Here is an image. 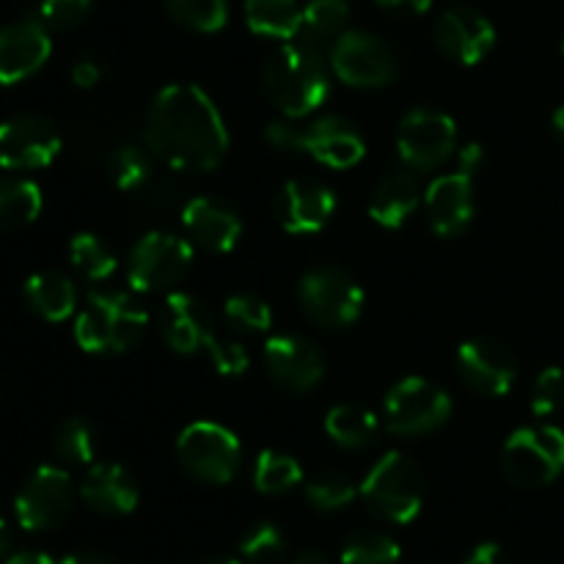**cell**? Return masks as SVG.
Here are the masks:
<instances>
[{"instance_id":"47","label":"cell","mask_w":564,"mask_h":564,"mask_svg":"<svg viewBox=\"0 0 564 564\" xmlns=\"http://www.w3.org/2000/svg\"><path fill=\"white\" fill-rule=\"evenodd\" d=\"M61 564H119L110 556L97 554V551H77V554H69Z\"/></svg>"},{"instance_id":"30","label":"cell","mask_w":564,"mask_h":564,"mask_svg":"<svg viewBox=\"0 0 564 564\" xmlns=\"http://www.w3.org/2000/svg\"><path fill=\"white\" fill-rule=\"evenodd\" d=\"M108 176L119 191L135 193L152 180V152L149 147H116L108 154Z\"/></svg>"},{"instance_id":"18","label":"cell","mask_w":564,"mask_h":564,"mask_svg":"<svg viewBox=\"0 0 564 564\" xmlns=\"http://www.w3.org/2000/svg\"><path fill=\"white\" fill-rule=\"evenodd\" d=\"M336 213V196L317 180H290L275 196V218L290 235H314Z\"/></svg>"},{"instance_id":"12","label":"cell","mask_w":564,"mask_h":564,"mask_svg":"<svg viewBox=\"0 0 564 564\" xmlns=\"http://www.w3.org/2000/svg\"><path fill=\"white\" fill-rule=\"evenodd\" d=\"M457 143L455 119L444 110L416 108L402 116L397 147L411 171H433L449 160Z\"/></svg>"},{"instance_id":"31","label":"cell","mask_w":564,"mask_h":564,"mask_svg":"<svg viewBox=\"0 0 564 564\" xmlns=\"http://www.w3.org/2000/svg\"><path fill=\"white\" fill-rule=\"evenodd\" d=\"M301 479L303 471L292 455L268 449L257 457V466H253V488H257L259 494H286V490H292L295 485H301Z\"/></svg>"},{"instance_id":"36","label":"cell","mask_w":564,"mask_h":564,"mask_svg":"<svg viewBox=\"0 0 564 564\" xmlns=\"http://www.w3.org/2000/svg\"><path fill=\"white\" fill-rule=\"evenodd\" d=\"M400 545L383 532H356L341 549V564H397Z\"/></svg>"},{"instance_id":"10","label":"cell","mask_w":564,"mask_h":564,"mask_svg":"<svg viewBox=\"0 0 564 564\" xmlns=\"http://www.w3.org/2000/svg\"><path fill=\"white\" fill-rule=\"evenodd\" d=\"M330 69L352 88H383L400 72L397 55L375 33L345 31L330 47Z\"/></svg>"},{"instance_id":"51","label":"cell","mask_w":564,"mask_h":564,"mask_svg":"<svg viewBox=\"0 0 564 564\" xmlns=\"http://www.w3.org/2000/svg\"><path fill=\"white\" fill-rule=\"evenodd\" d=\"M551 130H554V135L564 143V105L562 108H556L554 116H551Z\"/></svg>"},{"instance_id":"44","label":"cell","mask_w":564,"mask_h":564,"mask_svg":"<svg viewBox=\"0 0 564 564\" xmlns=\"http://www.w3.org/2000/svg\"><path fill=\"white\" fill-rule=\"evenodd\" d=\"M102 77V69H99L97 61L91 58H80L75 66H72V83L77 88H94Z\"/></svg>"},{"instance_id":"38","label":"cell","mask_w":564,"mask_h":564,"mask_svg":"<svg viewBox=\"0 0 564 564\" xmlns=\"http://www.w3.org/2000/svg\"><path fill=\"white\" fill-rule=\"evenodd\" d=\"M356 499V488L341 474H323L306 485V501L319 512L345 510Z\"/></svg>"},{"instance_id":"34","label":"cell","mask_w":564,"mask_h":564,"mask_svg":"<svg viewBox=\"0 0 564 564\" xmlns=\"http://www.w3.org/2000/svg\"><path fill=\"white\" fill-rule=\"evenodd\" d=\"M53 449L61 460L75 463V466H86L97 455V435L86 419H66L53 435Z\"/></svg>"},{"instance_id":"37","label":"cell","mask_w":564,"mask_h":564,"mask_svg":"<svg viewBox=\"0 0 564 564\" xmlns=\"http://www.w3.org/2000/svg\"><path fill=\"white\" fill-rule=\"evenodd\" d=\"M226 323L231 328L242 330V334H262L273 325V312H270L268 303L262 297L251 295V292H240V295H231L224 306Z\"/></svg>"},{"instance_id":"27","label":"cell","mask_w":564,"mask_h":564,"mask_svg":"<svg viewBox=\"0 0 564 564\" xmlns=\"http://www.w3.org/2000/svg\"><path fill=\"white\" fill-rule=\"evenodd\" d=\"M378 416L367 408L350 405V402L334 405L325 416V433L334 444L345 446V449H367L378 438Z\"/></svg>"},{"instance_id":"43","label":"cell","mask_w":564,"mask_h":564,"mask_svg":"<svg viewBox=\"0 0 564 564\" xmlns=\"http://www.w3.org/2000/svg\"><path fill=\"white\" fill-rule=\"evenodd\" d=\"M378 9H383L386 14L394 17H422L427 14L433 0H375Z\"/></svg>"},{"instance_id":"5","label":"cell","mask_w":564,"mask_h":564,"mask_svg":"<svg viewBox=\"0 0 564 564\" xmlns=\"http://www.w3.org/2000/svg\"><path fill=\"white\" fill-rule=\"evenodd\" d=\"M501 468L518 488H545L564 471V433L554 424L516 430L501 452Z\"/></svg>"},{"instance_id":"13","label":"cell","mask_w":564,"mask_h":564,"mask_svg":"<svg viewBox=\"0 0 564 564\" xmlns=\"http://www.w3.org/2000/svg\"><path fill=\"white\" fill-rule=\"evenodd\" d=\"M61 152V132L47 116L20 113L0 124V165L11 171L44 169Z\"/></svg>"},{"instance_id":"50","label":"cell","mask_w":564,"mask_h":564,"mask_svg":"<svg viewBox=\"0 0 564 564\" xmlns=\"http://www.w3.org/2000/svg\"><path fill=\"white\" fill-rule=\"evenodd\" d=\"M9 551H11V532L6 527V521L0 518V562L9 560Z\"/></svg>"},{"instance_id":"46","label":"cell","mask_w":564,"mask_h":564,"mask_svg":"<svg viewBox=\"0 0 564 564\" xmlns=\"http://www.w3.org/2000/svg\"><path fill=\"white\" fill-rule=\"evenodd\" d=\"M482 147L479 143H468V147L460 149V169L468 171V174H477L479 165H482Z\"/></svg>"},{"instance_id":"1","label":"cell","mask_w":564,"mask_h":564,"mask_svg":"<svg viewBox=\"0 0 564 564\" xmlns=\"http://www.w3.org/2000/svg\"><path fill=\"white\" fill-rule=\"evenodd\" d=\"M143 138L149 152L176 171H213L229 149L224 116L191 83L165 86L154 97Z\"/></svg>"},{"instance_id":"39","label":"cell","mask_w":564,"mask_h":564,"mask_svg":"<svg viewBox=\"0 0 564 564\" xmlns=\"http://www.w3.org/2000/svg\"><path fill=\"white\" fill-rule=\"evenodd\" d=\"M564 405V369L549 367L538 375L532 389V411L534 416H554Z\"/></svg>"},{"instance_id":"20","label":"cell","mask_w":564,"mask_h":564,"mask_svg":"<svg viewBox=\"0 0 564 564\" xmlns=\"http://www.w3.org/2000/svg\"><path fill=\"white\" fill-rule=\"evenodd\" d=\"M160 334L165 345L180 356H193L198 350H207L213 339V314L198 297L187 292H174L165 301L160 314Z\"/></svg>"},{"instance_id":"4","label":"cell","mask_w":564,"mask_h":564,"mask_svg":"<svg viewBox=\"0 0 564 564\" xmlns=\"http://www.w3.org/2000/svg\"><path fill=\"white\" fill-rule=\"evenodd\" d=\"M364 505L389 523H411L422 512L424 474L402 452H389L375 463L358 488Z\"/></svg>"},{"instance_id":"11","label":"cell","mask_w":564,"mask_h":564,"mask_svg":"<svg viewBox=\"0 0 564 564\" xmlns=\"http://www.w3.org/2000/svg\"><path fill=\"white\" fill-rule=\"evenodd\" d=\"M75 507V485L64 468L39 466L17 494L14 512L25 532H53Z\"/></svg>"},{"instance_id":"15","label":"cell","mask_w":564,"mask_h":564,"mask_svg":"<svg viewBox=\"0 0 564 564\" xmlns=\"http://www.w3.org/2000/svg\"><path fill=\"white\" fill-rule=\"evenodd\" d=\"M264 367L275 386L286 391H312L325 378V358L312 339L297 334L273 336L264 347Z\"/></svg>"},{"instance_id":"35","label":"cell","mask_w":564,"mask_h":564,"mask_svg":"<svg viewBox=\"0 0 564 564\" xmlns=\"http://www.w3.org/2000/svg\"><path fill=\"white\" fill-rule=\"evenodd\" d=\"M240 556L246 564H284L286 540L275 523H257L240 540Z\"/></svg>"},{"instance_id":"22","label":"cell","mask_w":564,"mask_h":564,"mask_svg":"<svg viewBox=\"0 0 564 564\" xmlns=\"http://www.w3.org/2000/svg\"><path fill=\"white\" fill-rule=\"evenodd\" d=\"M182 224L198 248L213 253L235 251L242 237V220L235 209L218 198H193L182 209Z\"/></svg>"},{"instance_id":"23","label":"cell","mask_w":564,"mask_h":564,"mask_svg":"<svg viewBox=\"0 0 564 564\" xmlns=\"http://www.w3.org/2000/svg\"><path fill=\"white\" fill-rule=\"evenodd\" d=\"M80 496L99 516H130L138 507V485L119 463H97L80 482Z\"/></svg>"},{"instance_id":"19","label":"cell","mask_w":564,"mask_h":564,"mask_svg":"<svg viewBox=\"0 0 564 564\" xmlns=\"http://www.w3.org/2000/svg\"><path fill=\"white\" fill-rule=\"evenodd\" d=\"M50 33L42 20H20L0 28V83L14 86L50 58Z\"/></svg>"},{"instance_id":"14","label":"cell","mask_w":564,"mask_h":564,"mask_svg":"<svg viewBox=\"0 0 564 564\" xmlns=\"http://www.w3.org/2000/svg\"><path fill=\"white\" fill-rule=\"evenodd\" d=\"M457 372L468 389L488 397H505L518 380V361L507 345L490 336L463 341L457 350Z\"/></svg>"},{"instance_id":"45","label":"cell","mask_w":564,"mask_h":564,"mask_svg":"<svg viewBox=\"0 0 564 564\" xmlns=\"http://www.w3.org/2000/svg\"><path fill=\"white\" fill-rule=\"evenodd\" d=\"M463 564H507V554L496 543H482L471 551Z\"/></svg>"},{"instance_id":"8","label":"cell","mask_w":564,"mask_h":564,"mask_svg":"<svg viewBox=\"0 0 564 564\" xmlns=\"http://www.w3.org/2000/svg\"><path fill=\"white\" fill-rule=\"evenodd\" d=\"M176 457L185 474L207 485H226L240 468V441L215 422H196L182 430Z\"/></svg>"},{"instance_id":"25","label":"cell","mask_w":564,"mask_h":564,"mask_svg":"<svg viewBox=\"0 0 564 564\" xmlns=\"http://www.w3.org/2000/svg\"><path fill=\"white\" fill-rule=\"evenodd\" d=\"M25 301L42 319L61 323L75 312L77 290L66 275L44 270V273H33L25 281Z\"/></svg>"},{"instance_id":"33","label":"cell","mask_w":564,"mask_h":564,"mask_svg":"<svg viewBox=\"0 0 564 564\" xmlns=\"http://www.w3.org/2000/svg\"><path fill=\"white\" fill-rule=\"evenodd\" d=\"M69 259L88 281H105L116 273V257L97 235H77L69 242Z\"/></svg>"},{"instance_id":"17","label":"cell","mask_w":564,"mask_h":564,"mask_svg":"<svg viewBox=\"0 0 564 564\" xmlns=\"http://www.w3.org/2000/svg\"><path fill=\"white\" fill-rule=\"evenodd\" d=\"M424 213L438 237H460L474 218V174L457 169L444 174L424 191Z\"/></svg>"},{"instance_id":"9","label":"cell","mask_w":564,"mask_h":564,"mask_svg":"<svg viewBox=\"0 0 564 564\" xmlns=\"http://www.w3.org/2000/svg\"><path fill=\"white\" fill-rule=\"evenodd\" d=\"M452 416V400L427 378H405L386 394L383 424L397 435H427Z\"/></svg>"},{"instance_id":"26","label":"cell","mask_w":564,"mask_h":564,"mask_svg":"<svg viewBox=\"0 0 564 564\" xmlns=\"http://www.w3.org/2000/svg\"><path fill=\"white\" fill-rule=\"evenodd\" d=\"M246 22L257 36L297 39L303 6L297 0H246Z\"/></svg>"},{"instance_id":"2","label":"cell","mask_w":564,"mask_h":564,"mask_svg":"<svg viewBox=\"0 0 564 564\" xmlns=\"http://www.w3.org/2000/svg\"><path fill=\"white\" fill-rule=\"evenodd\" d=\"M264 97L290 119L312 113L328 97V66L319 44L290 42L275 50L262 69Z\"/></svg>"},{"instance_id":"42","label":"cell","mask_w":564,"mask_h":564,"mask_svg":"<svg viewBox=\"0 0 564 564\" xmlns=\"http://www.w3.org/2000/svg\"><path fill=\"white\" fill-rule=\"evenodd\" d=\"M264 141L279 152H303V127L290 124V121H273L264 130Z\"/></svg>"},{"instance_id":"3","label":"cell","mask_w":564,"mask_h":564,"mask_svg":"<svg viewBox=\"0 0 564 564\" xmlns=\"http://www.w3.org/2000/svg\"><path fill=\"white\" fill-rule=\"evenodd\" d=\"M149 314L124 292H91L75 323V339L86 352H127L147 334Z\"/></svg>"},{"instance_id":"24","label":"cell","mask_w":564,"mask_h":564,"mask_svg":"<svg viewBox=\"0 0 564 564\" xmlns=\"http://www.w3.org/2000/svg\"><path fill=\"white\" fill-rule=\"evenodd\" d=\"M424 202L422 185L413 171H391L378 182L369 202V215L383 229H400Z\"/></svg>"},{"instance_id":"48","label":"cell","mask_w":564,"mask_h":564,"mask_svg":"<svg viewBox=\"0 0 564 564\" xmlns=\"http://www.w3.org/2000/svg\"><path fill=\"white\" fill-rule=\"evenodd\" d=\"M3 564H55L47 554H39V551H22V554L9 556Z\"/></svg>"},{"instance_id":"49","label":"cell","mask_w":564,"mask_h":564,"mask_svg":"<svg viewBox=\"0 0 564 564\" xmlns=\"http://www.w3.org/2000/svg\"><path fill=\"white\" fill-rule=\"evenodd\" d=\"M290 564H330V560L323 551H303V554H297Z\"/></svg>"},{"instance_id":"21","label":"cell","mask_w":564,"mask_h":564,"mask_svg":"<svg viewBox=\"0 0 564 564\" xmlns=\"http://www.w3.org/2000/svg\"><path fill=\"white\" fill-rule=\"evenodd\" d=\"M303 152L328 169H352L367 154V141L352 121L341 116H323L303 127Z\"/></svg>"},{"instance_id":"28","label":"cell","mask_w":564,"mask_h":564,"mask_svg":"<svg viewBox=\"0 0 564 564\" xmlns=\"http://www.w3.org/2000/svg\"><path fill=\"white\" fill-rule=\"evenodd\" d=\"M42 213V191L36 182L0 176V229H25Z\"/></svg>"},{"instance_id":"32","label":"cell","mask_w":564,"mask_h":564,"mask_svg":"<svg viewBox=\"0 0 564 564\" xmlns=\"http://www.w3.org/2000/svg\"><path fill=\"white\" fill-rule=\"evenodd\" d=\"M169 14L187 31L213 33L226 25L229 3L226 0H163Z\"/></svg>"},{"instance_id":"6","label":"cell","mask_w":564,"mask_h":564,"mask_svg":"<svg viewBox=\"0 0 564 564\" xmlns=\"http://www.w3.org/2000/svg\"><path fill=\"white\" fill-rule=\"evenodd\" d=\"M297 301L306 317L323 328H347L364 312V290L345 270L319 264L297 284Z\"/></svg>"},{"instance_id":"29","label":"cell","mask_w":564,"mask_h":564,"mask_svg":"<svg viewBox=\"0 0 564 564\" xmlns=\"http://www.w3.org/2000/svg\"><path fill=\"white\" fill-rule=\"evenodd\" d=\"M350 22V6L347 0H312L303 6V25L301 39L306 42H336L347 31Z\"/></svg>"},{"instance_id":"7","label":"cell","mask_w":564,"mask_h":564,"mask_svg":"<svg viewBox=\"0 0 564 564\" xmlns=\"http://www.w3.org/2000/svg\"><path fill=\"white\" fill-rule=\"evenodd\" d=\"M193 246L169 231H152L141 237L130 251L127 281L135 292H169L191 273Z\"/></svg>"},{"instance_id":"40","label":"cell","mask_w":564,"mask_h":564,"mask_svg":"<svg viewBox=\"0 0 564 564\" xmlns=\"http://www.w3.org/2000/svg\"><path fill=\"white\" fill-rule=\"evenodd\" d=\"M94 0H42L39 17L53 31H72L91 14Z\"/></svg>"},{"instance_id":"52","label":"cell","mask_w":564,"mask_h":564,"mask_svg":"<svg viewBox=\"0 0 564 564\" xmlns=\"http://www.w3.org/2000/svg\"><path fill=\"white\" fill-rule=\"evenodd\" d=\"M204 564H246V562L231 560V556H215V560H207Z\"/></svg>"},{"instance_id":"53","label":"cell","mask_w":564,"mask_h":564,"mask_svg":"<svg viewBox=\"0 0 564 564\" xmlns=\"http://www.w3.org/2000/svg\"><path fill=\"white\" fill-rule=\"evenodd\" d=\"M562 53H564V42H562Z\"/></svg>"},{"instance_id":"41","label":"cell","mask_w":564,"mask_h":564,"mask_svg":"<svg viewBox=\"0 0 564 564\" xmlns=\"http://www.w3.org/2000/svg\"><path fill=\"white\" fill-rule=\"evenodd\" d=\"M207 352L215 372L224 375V378H240V375H246V369L251 367V356H248V350L240 341H224L213 336L207 345Z\"/></svg>"},{"instance_id":"16","label":"cell","mask_w":564,"mask_h":564,"mask_svg":"<svg viewBox=\"0 0 564 564\" xmlns=\"http://www.w3.org/2000/svg\"><path fill=\"white\" fill-rule=\"evenodd\" d=\"M435 44L446 58L474 66L494 50L496 28L477 9L455 6V9H446L435 22Z\"/></svg>"}]
</instances>
